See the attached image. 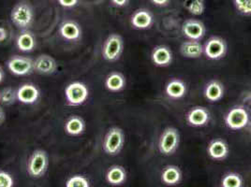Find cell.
Returning <instances> with one entry per match:
<instances>
[{"label":"cell","mask_w":251,"mask_h":187,"mask_svg":"<svg viewBox=\"0 0 251 187\" xmlns=\"http://www.w3.org/2000/svg\"><path fill=\"white\" fill-rule=\"evenodd\" d=\"M8 38V31L4 27H0V42H5Z\"/></svg>","instance_id":"836d02e7"},{"label":"cell","mask_w":251,"mask_h":187,"mask_svg":"<svg viewBox=\"0 0 251 187\" xmlns=\"http://www.w3.org/2000/svg\"><path fill=\"white\" fill-rule=\"evenodd\" d=\"M85 124L83 118L79 116H72L65 124V131L72 136L81 135L84 131Z\"/></svg>","instance_id":"d4e9b609"},{"label":"cell","mask_w":251,"mask_h":187,"mask_svg":"<svg viewBox=\"0 0 251 187\" xmlns=\"http://www.w3.org/2000/svg\"><path fill=\"white\" fill-rule=\"evenodd\" d=\"M89 94L86 85L80 82L70 83L65 89V96L71 106H80L86 101Z\"/></svg>","instance_id":"8992f818"},{"label":"cell","mask_w":251,"mask_h":187,"mask_svg":"<svg viewBox=\"0 0 251 187\" xmlns=\"http://www.w3.org/2000/svg\"><path fill=\"white\" fill-rule=\"evenodd\" d=\"M18 100L17 91L11 87H6L0 92V102L6 106L14 104Z\"/></svg>","instance_id":"83f0119b"},{"label":"cell","mask_w":251,"mask_h":187,"mask_svg":"<svg viewBox=\"0 0 251 187\" xmlns=\"http://www.w3.org/2000/svg\"><path fill=\"white\" fill-rule=\"evenodd\" d=\"M48 167V156L45 151L36 150L27 162V172L32 178H42Z\"/></svg>","instance_id":"277c9868"},{"label":"cell","mask_w":251,"mask_h":187,"mask_svg":"<svg viewBox=\"0 0 251 187\" xmlns=\"http://www.w3.org/2000/svg\"><path fill=\"white\" fill-rule=\"evenodd\" d=\"M67 187H89L90 184L89 181L84 176L81 175H75V176L71 177L67 183H66Z\"/></svg>","instance_id":"f1b7e54d"},{"label":"cell","mask_w":251,"mask_h":187,"mask_svg":"<svg viewBox=\"0 0 251 187\" xmlns=\"http://www.w3.org/2000/svg\"><path fill=\"white\" fill-rule=\"evenodd\" d=\"M180 52L187 58H199L203 53V46L199 41L188 40L181 44Z\"/></svg>","instance_id":"e0dca14e"},{"label":"cell","mask_w":251,"mask_h":187,"mask_svg":"<svg viewBox=\"0 0 251 187\" xmlns=\"http://www.w3.org/2000/svg\"><path fill=\"white\" fill-rule=\"evenodd\" d=\"M154 5L158 6V7H164L167 6L170 2V0H150Z\"/></svg>","instance_id":"d6a6232c"},{"label":"cell","mask_w":251,"mask_h":187,"mask_svg":"<svg viewBox=\"0 0 251 187\" xmlns=\"http://www.w3.org/2000/svg\"><path fill=\"white\" fill-rule=\"evenodd\" d=\"M165 93L172 99H180L187 94V85L180 79H173L167 83Z\"/></svg>","instance_id":"ac0fdd59"},{"label":"cell","mask_w":251,"mask_h":187,"mask_svg":"<svg viewBox=\"0 0 251 187\" xmlns=\"http://www.w3.org/2000/svg\"><path fill=\"white\" fill-rule=\"evenodd\" d=\"M123 48V39L117 34H112L107 38L102 46V56L109 62H115L119 59Z\"/></svg>","instance_id":"5b68a950"},{"label":"cell","mask_w":251,"mask_h":187,"mask_svg":"<svg viewBox=\"0 0 251 187\" xmlns=\"http://www.w3.org/2000/svg\"><path fill=\"white\" fill-rule=\"evenodd\" d=\"M7 67L12 74L16 76H25L34 70V61L28 57L15 55L8 61Z\"/></svg>","instance_id":"9c48e42d"},{"label":"cell","mask_w":251,"mask_h":187,"mask_svg":"<svg viewBox=\"0 0 251 187\" xmlns=\"http://www.w3.org/2000/svg\"><path fill=\"white\" fill-rule=\"evenodd\" d=\"M125 143V134L119 127H112L105 136L102 148L109 156H117Z\"/></svg>","instance_id":"6da1fadb"},{"label":"cell","mask_w":251,"mask_h":187,"mask_svg":"<svg viewBox=\"0 0 251 187\" xmlns=\"http://www.w3.org/2000/svg\"><path fill=\"white\" fill-rule=\"evenodd\" d=\"M105 86L111 92H120L126 86V78L123 74L112 72L105 80Z\"/></svg>","instance_id":"603a6c76"},{"label":"cell","mask_w":251,"mask_h":187,"mask_svg":"<svg viewBox=\"0 0 251 187\" xmlns=\"http://www.w3.org/2000/svg\"><path fill=\"white\" fill-rule=\"evenodd\" d=\"M5 120H6V114L2 109V107L0 106V125L5 122Z\"/></svg>","instance_id":"d590c367"},{"label":"cell","mask_w":251,"mask_h":187,"mask_svg":"<svg viewBox=\"0 0 251 187\" xmlns=\"http://www.w3.org/2000/svg\"><path fill=\"white\" fill-rule=\"evenodd\" d=\"M111 1L117 7H124L126 5H127L129 0H111Z\"/></svg>","instance_id":"e575fe53"},{"label":"cell","mask_w":251,"mask_h":187,"mask_svg":"<svg viewBox=\"0 0 251 187\" xmlns=\"http://www.w3.org/2000/svg\"><path fill=\"white\" fill-rule=\"evenodd\" d=\"M57 69V64L52 56L42 54L34 61V70L41 74H52Z\"/></svg>","instance_id":"2e32d148"},{"label":"cell","mask_w":251,"mask_h":187,"mask_svg":"<svg viewBox=\"0 0 251 187\" xmlns=\"http://www.w3.org/2000/svg\"><path fill=\"white\" fill-rule=\"evenodd\" d=\"M151 59L157 67L164 68L170 66L173 62V52L167 46H157L151 53Z\"/></svg>","instance_id":"9a60e30c"},{"label":"cell","mask_w":251,"mask_h":187,"mask_svg":"<svg viewBox=\"0 0 251 187\" xmlns=\"http://www.w3.org/2000/svg\"><path fill=\"white\" fill-rule=\"evenodd\" d=\"M249 113L241 106L232 108L225 117L226 125L231 130H240L245 128L249 124Z\"/></svg>","instance_id":"52a82bcc"},{"label":"cell","mask_w":251,"mask_h":187,"mask_svg":"<svg viewBox=\"0 0 251 187\" xmlns=\"http://www.w3.org/2000/svg\"><path fill=\"white\" fill-rule=\"evenodd\" d=\"M132 26L137 29L150 28L154 23L153 14L146 9H140L135 11L130 19Z\"/></svg>","instance_id":"7c38bea8"},{"label":"cell","mask_w":251,"mask_h":187,"mask_svg":"<svg viewBox=\"0 0 251 187\" xmlns=\"http://www.w3.org/2000/svg\"><path fill=\"white\" fill-rule=\"evenodd\" d=\"M11 19L18 28L24 29L30 26L34 19V13L30 5L25 2L15 5L11 11Z\"/></svg>","instance_id":"3957f363"},{"label":"cell","mask_w":251,"mask_h":187,"mask_svg":"<svg viewBox=\"0 0 251 187\" xmlns=\"http://www.w3.org/2000/svg\"><path fill=\"white\" fill-rule=\"evenodd\" d=\"M229 146L221 139L213 140L207 147V154L214 160H224L229 156Z\"/></svg>","instance_id":"4fadbf2b"},{"label":"cell","mask_w":251,"mask_h":187,"mask_svg":"<svg viewBox=\"0 0 251 187\" xmlns=\"http://www.w3.org/2000/svg\"><path fill=\"white\" fill-rule=\"evenodd\" d=\"M222 187H243V179L242 177L235 173L230 172L225 174L221 180Z\"/></svg>","instance_id":"4316f807"},{"label":"cell","mask_w":251,"mask_h":187,"mask_svg":"<svg viewBox=\"0 0 251 187\" xmlns=\"http://www.w3.org/2000/svg\"><path fill=\"white\" fill-rule=\"evenodd\" d=\"M234 5L242 14L251 15V0H234Z\"/></svg>","instance_id":"f546056e"},{"label":"cell","mask_w":251,"mask_h":187,"mask_svg":"<svg viewBox=\"0 0 251 187\" xmlns=\"http://www.w3.org/2000/svg\"><path fill=\"white\" fill-rule=\"evenodd\" d=\"M14 181L11 174L4 170H0V187H12Z\"/></svg>","instance_id":"4dcf8cb0"},{"label":"cell","mask_w":251,"mask_h":187,"mask_svg":"<svg viewBox=\"0 0 251 187\" xmlns=\"http://www.w3.org/2000/svg\"><path fill=\"white\" fill-rule=\"evenodd\" d=\"M227 43L220 37H212L203 46V53L211 60H220L227 53Z\"/></svg>","instance_id":"ba28073f"},{"label":"cell","mask_w":251,"mask_h":187,"mask_svg":"<svg viewBox=\"0 0 251 187\" xmlns=\"http://www.w3.org/2000/svg\"><path fill=\"white\" fill-rule=\"evenodd\" d=\"M182 180V171L177 166H167L161 172V181L166 186H176Z\"/></svg>","instance_id":"d6986e66"},{"label":"cell","mask_w":251,"mask_h":187,"mask_svg":"<svg viewBox=\"0 0 251 187\" xmlns=\"http://www.w3.org/2000/svg\"><path fill=\"white\" fill-rule=\"evenodd\" d=\"M40 97L39 89L30 83L23 84L17 90L18 101L24 104H33Z\"/></svg>","instance_id":"5bb4252c"},{"label":"cell","mask_w":251,"mask_h":187,"mask_svg":"<svg viewBox=\"0 0 251 187\" xmlns=\"http://www.w3.org/2000/svg\"><path fill=\"white\" fill-rule=\"evenodd\" d=\"M59 32L63 38L68 41H76L82 35L80 25L74 21L64 22L59 28Z\"/></svg>","instance_id":"44dd1931"},{"label":"cell","mask_w":251,"mask_h":187,"mask_svg":"<svg viewBox=\"0 0 251 187\" xmlns=\"http://www.w3.org/2000/svg\"><path fill=\"white\" fill-rule=\"evenodd\" d=\"M126 180V171L122 166H111L106 173V181L111 186H120Z\"/></svg>","instance_id":"7402d4cb"},{"label":"cell","mask_w":251,"mask_h":187,"mask_svg":"<svg viewBox=\"0 0 251 187\" xmlns=\"http://www.w3.org/2000/svg\"><path fill=\"white\" fill-rule=\"evenodd\" d=\"M17 48L22 52H32L36 47V39L30 31H23L16 40Z\"/></svg>","instance_id":"cb8c5ba5"},{"label":"cell","mask_w":251,"mask_h":187,"mask_svg":"<svg viewBox=\"0 0 251 187\" xmlns=\"http://www.w3.org/2000/svg\"><path fill=\"white\" fill-rule=\"evenodd\" d=\"M182 33L188 40L201 41L205 36L206 28L202 22L196 19H188L184 22L182 25Z\"/></svg>","instance_id":"30bf717a"},{"label":"cell","mask_w":251,"mask_h":187,"mask_svg":"<svg viewBox=\"0 0 251 187\" xmlns=\"http://www.w3.org/2000/svg\"><path fill=\"white\" fill-rule=\"evenodd\" d=\"M3 78H4V72H3L2 69L0 68V83L3 81Z\"/></svg>","instance_id":"8d00e7d4"},{"label":"cell","mask_w":251,"mask_h":187,"mask_svg":"<svg viewBox=\"0 0 251 187\" xmlns=\"http://www.w3.org/2000/svg\"><path fill=\"white\" fill-rule=\"evenodd\" d=\"M183 6L189 13L195 16L201 15L205 10L204 0H184Z\"/></svg>","instance_id":"484cf974"},{"label":"cell","mask_w":251,"mask_h":187,"mask_svg":"<svg viewBox=\"0 0 251 187\" xmlns=\"http://www.w3.org/2000/svg\"><path fill=\"white\" fill-rule=\"evenodd\" d=\"M179 143L180 135L177 129L175 127H167L163 130L159 138V152L164 156H172L176 152Z\"/></svg>","instance_id":"7a4b0ae2"},{"label":"cell","mask_w":251,"mask_h":187,"mask_svg":"<svg viewBox=\"0 0 251 187\" xmlns=\"http://www.w3.org/2000/svg\"></svg>","instance_id":"74e56055"},{"label":"cell","mask_w":251,"mask_h":187,"mask_svg":"<svg viewBox=\"0 0 251 187\" xmlns=\"http://www.w3.org/2000/svg\"><path fill=\"white\" fill-rule=\"evenodd\" d=\"M58 3L65 8H73L76 6L78 3V0H58Z\"/></svg>","instance_id":"1f68e13d"},{"label":"cell","mask_w":251,"mask_h":187,"mask_svg":"<svg viewBox=\"0 0 251 187\" xmlns=\"http://www.w3.org/2000/svg\"><path fill=\"white\" fill-rule=\"evenodd\" d=\"M186 119L189 125L195 127L204 126L209 123V112L203 107H195L188 112Z\"/></svg>","instance_id":"8fae6325"},{"label":"cell","mask_w":251,"mask_h":187,"mask_svg":"<svg viewBox=\"0 0 251 187\" xmlns=\"http://www.w3.org/2000/svg\"><path fill=\"white\" fill-rule=\"evenodd\" d=\"M224 95V86L220 81L213 80L207 83L204 89V96L210 102H217Z\"/></svg>","instance_id":"ffe728a7"}]
</instances>
